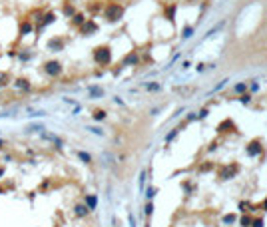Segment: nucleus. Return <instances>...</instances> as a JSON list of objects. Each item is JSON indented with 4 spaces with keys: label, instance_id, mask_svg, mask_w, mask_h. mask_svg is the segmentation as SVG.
<instances>
[{
    "label": "nucleus",
    "instance_id": "f257e3e1",
    "mask_svg": "<svg viewBox=\"0 0 267 227\" xmlns=\"http://www.w3.org/2000/svg\"><path fill=\"white\" fill-rule=\"evenodd\" d=\"M94 60L98 62V64H102V66L110 64V60H112V52H110V48H106V46L96 48L94 50Z\"/></svg>",
    "mask_w": 267,
    "mask_h": 227
},
{
    "label": "nucleus",
    "instance_id": "f03ea898",
    "mask_svg": "<svg viewBox=\"0 0 267 227\" xmlns=\"http://www.w3.org/2000/svg\"><path fill=\"white\" fill-rule=\"evenodd\" d=\"M122 12H124V8L118 6V4H110L108 8H106V18L110 20V22H116V20H120Z\"/></svg>",
    "mask_w": 267,
    "mask_h": 227
},
{
    "label": "nucleus",
    "instance_id": "7ed1b4c3",
    "mask_svg": "<svg viewBox=\"0 0 267 227\" xmlns=\"http://www.w3.org/2000/svg\"><path fill=\"white\" fill-rule=\"evenodd\" d=\"M44 72L48 76H52V78H56V76L62 74V64H60V62H56V60H50V62H46V64H44Z\"/></svg>",
    "mask_w": 267,
    "mask_h": 227
},
{
    "label": "nucleus",
    "instance_id": "20e7f679",
    "mask_svg": "<svg viewBox=\"0 0 267 227\" xmlns=\"http://www.w3.org/2000/svg\"><path fill=\"white\" fill-rule=\"evenodd\" d=\"M14 88H18V90H22V92H30L32 90V84L28 82L26 78H16L14 80Z\"/></svg>",
    "mask_w": 267,
    "mask_h": 227
},
{
    "label": "nucleus",
    "instance_id": "39448f33",
    "mask_svg": "<svg viewBox=\"0 0 267 227\" xmlns=\"http://www.w3.org/2000/svg\"><path fill=\"white\" fill-rule=\"evenodd\" d=\"M48 48L54 50V52H60V50H64V40L62 38H52V40H48Z\"/></svg>",
    "mask_w": 267,
    "mask_h": 227
},
{
    "label": "nucleus",
    "instance_id": "423d86ee",
    "mask_svg": "<svg viewBox=\"0 0 267 227\" xmlns=\"http://www.w3.org/2000/svg\"><path fill=\"white\" fill-rule=\"evenodd\" d=\"M98 30V26H96V22H92V20H88V22L82 24V32L84 36H90V32H96Z\"/></svg>",
    "mask_w": 267,
    "mask_h": 227
},
{
    "label": "nucleus",
    "instance_id": "0eeeda50",
    "mask_svg": "<svg viewBox=\"0 0 267 227\" xmlns=\"http://www.w3.org/2000/svg\"><path fill=\"white\" fill-rule=\"evenodd\" d=\"M96 205H98V197H96V195H88L86 197V207L92 211V209H96Z\"/></svg>",
    "mask_w": 267,
    "mask_h": 227
},
{
    "label": "nucleus",
    "instance_id": "6e6552de",
    "mask_svg": "<svg viewBox=\"0 0 267 227\" xmlns=\"http://www.w3.org/2000/svg\"><path fill=\"white\" fill-rule=\"evenodd\" d=\"M32 32V22H22L20 26V36H28Z\"/></svg>",
    "mask_w": 267,
    "mask_h": 227
},
{
    "label": "nucleus",
    "instance_id": "1a4fd4ad",
    "mask_svg": "<svg viewBox=\"0 0 267 227\" xmlns=\"http://www.w3.org/2000/svg\"><path fill=\"white\" fill-rule=\"evenodd\" d=\"M88 211H90V209H88L86 205H76V207H74V213H76L78 217H84V215H88Z\"/></svg>",
    "mask_w": 267,
    "mask_h": 227
},
{
    "label": "nucleus",
    "instance_id": "9d476101",
    "mask_svg": "<svg viewBox=\"0 0 267 227\" xmlns=\"http://www.w3.org/2000/svg\"><path fill=\"white\" fill-rule=\"evenodd\" d=\"M54 12H48V14H44V20H42V24H40V28H44V26H48V24H52L54 22Z\"/></svg>",
    "mask_w": 267,
    "mask_h": 227
},
{
    "label": "nucleus",
    "instance_id": "9b49d317",
    "mask_svg": "<svg viewBox=\"0 0 267 227\" xmlns=\"http://www.w3.org/2000/svg\"><path fill=\"white\" fill-rule=\"evenodd\" d=\"M78 157L82 159L84 163H90V161H92V157H90V155H88V153H84V151H78Z\"/></svg>",
    "mask_w": 267,
    "mask_h": 227
},
{
    "label": "nucleus",
    "instance_id": "f8f14e48",
    "mask_svg": "<svg viewBox=\"0 0 267 227\" xmlns=\"http://www.w3.org/2000/svg\"><path fill=\"white\" fill-rule=\"evenodd\" d=\"M84 22H86L84 14H74V24H84Z\"/></svg>",
    "mask_w": 267,
    "mask_h": 227
},
{
    "label": "nucleus",
    "instance_id": "ddd939ff",
    "mask_svg": "<svg viewBox=\"0 0 267 227\" xmlns=\"http://www.w3.org/2000/svg\"><path fill=\"white\" fill-rule=\"evenodd\" d=\"M106 117V112L104 110H96L94 112V120H104Z\"/></svg>",
    "mask_w": 267,
    "mask_h": 227
},
{
    "label": "nucleus",
    "instance_id": "4468645a",
    "mask_svg": "<svg viewBox=\"0 0 267 227\" xmlns=\"http://www.w3.org/2000/svg\"><path fill=\"white\" fill-rule=\"evenodd\" d=\"M90 94L92 96H102L104 92H102V88H90Z\"/></svg>",
    "mask_w": 267,
    "mask_h": 227
},
{
    "label": "nucleus",
    "instance_id": "2eb2a0df",
    "mask_svg": "<svg viewBox=\"0 0 267 227\" xmlns=\"http://www.w3.org/2000/svg\"><path fill=\"white\" fill-rule=\"evenodd\" d=\"M6 74H0V88H2V86H6Z\"/></svg>",
    "mask_w": 267,
    "mask_h": 227
},
{
    "label": "nucleus",
    "instance_id": "dca6fc26",
    "mask_svg": "<svg viewBox=\"0 0 267 227\" xmlns=\"http://www.w3.org/2000/svg\"><path fill=\"white\" fill-rule=\"evenodd\" d=\"M146 195H148V199H150V197H154V195H156V189H154V187H150V189H148V193H146Z\"/></svg>",
    "mask_w": 267,
    "mask_h": 227
},
{
    "label": "nucleus",
    "instance_id": "f3484780",
    "mask_svg": "<svg viewBox=\"0 0 267 227\" xmlns=\"http://www.w3.org/2000/svg\"><path fill=\"white\" fill-rule=\"evenodd\" d=\"M152 211H154V205H152V203H148V205H146V213H148V215H150Z\"/></svg>",
    "mask_w": 267,
    "mask_h": 227
},
{
    "label": "nucleus",
    "instance_id": "a211bd4d",
    "mask_svg": "<svg viewBox=\"0 0 267 227\" xmlns=\"http://www.w3.org/2000/svg\"><path fill=\"white\" fill-rule=\"evenodd\" d=\"M64 12H66L68 16H70V14H74V8H72V6H66V8H64Z\"/></svg>",
    "mask_w": 267,
    "mask_h": 227
},
{
    "label": "nucleus",
    "instance_id": "6ab92c4d",
    "mask_svg": "<svg viewBox=\"0 0 267 227\" xmlns=\"http://www.w3.org/2000/svg\"><path fill=\"white\" fill-rule=\"evenodd\" d=\"M235 90H237V92H243V90H245V84H237Z\"/></svg>",
    "mask_w": 267,
    "mask_h": 227
},
{
    "label": "nucleus",
    "instance_id": "aec40b11",
    "mask_svg": "<svg viewBox=\"0 0 267 227\" xmlns=\"http://www.w3.org/2000/svg\"><path fill=\"white\" fill-rule=\"evenodd\" d=\"M241 225L247 227V225H249V217H243V219H241Z\"/></svg>",
    "mask_w": 267,
    "mask_h": 227
},
{
    "label": "nucleus",
    "instance_id": "412c9836",
    "mask_svg": "<svg viewBox=\"0 0 267 227\" xmlns=\"http://www.w3.org/2000/svg\"><path fill=\"white\" fill-rule=\"evenodd\" d=\"M184 36H185V38H189V36H192V28H185V32H184Z\"/></svg>",
    "mask_w": 267,
    "mask_h": 227
},
{
    "label": "nucleus",
    "instance_id": "4be33fe9",
    "mask_svg": "<svg viewBox=\"0 0 267 227\" xmlns=\"http://www.w3.org/2000/svg\"><path fill=\"white\" fill-rule=\"evenodd\" d=\"M223 221H225V223H231V221H233V217H231V215H225V217H223Z\"/></svg>",
    "mask_w": 267,
    "mask_h": 227
},
{
    "label": "nucleus",
    "instance_id": "5701e85b",
    "mask_svg": "<svg viewBox=\"0 0 267 227\" xmlns=\"http://www.w3.org/2000/svg\"><path fill=\"white\" fill-rule=\"evenodd\" d=\"M253 227H263V221H261V219H257L255 223H253Z\"/></svg>",
    "mask_w": 267,
    "mask_h": 227
},
{
    "label": "nucleus",
    "instance_id": "b1692460",
    "mask_svg": "<svg viewBox=\"0 0 267 227\" xmlns=\"http://www.w3.org/2000/svg\"><path fill=\"white\" fill-rule=\"evenodd\" d=\"M88 129H90V132H94V133H102L100 128H88Z\"/></svg>",
    "mask_w": 267,
    "mask_h": 227
},
{
    "label": "nucleus",
    "instance_id": "393cba45",
    "mask_svg": "<svg viewBox=\"0 0 267 227\" xmlns=\"http://www.w3.org/2000/svg\"><path fill=\"white\" fill-rule=\"evenodd\" d=\"M2 148H4V141H2V140H0V149H2Z\"/></svg>",
    "mask_w": 267,
    "mask_h": 227
},
{
    "label": "nucleus",
    "instance_id": "a878e982",
    "mask_svg": "<svg viewBox=\"0 0 267 227\" xmlns=\"http://www.w3.org/2000/svg\"><path fill=\"white\" fill-rule=\"evenodd\" d=\"M0 193H4V189H2V187H0Z\"/></svg>",
    "mask_w": 267,
    "mask_h": 227
}]
</instances>
